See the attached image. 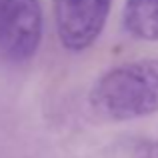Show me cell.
<instances>
[{"label": "cell", "mask_w": 158, "mask_h": 158, "mask_svg": "<svg viewBox=\"0 0 158 158\" xmlns=\"http://www.w3.org/2000/svg\"><path fill=\"white\" fill-rule=\"evenodd\" d=\"M94 114L112 122L158 112V58H142L104 72L88 94Z\"/></svg>", "instance_id": "cell-1"}, {"label": "cell", "mask_w": 158, "mask_h": 158, "mask_svg": "<svg viewBox=\"0 0 158 158\" xmlns=\"http://www.w3.org/2000/svg\"><path fill=\"white\" fill-rule=\"evenodd\" d=\"M112 0H52L54 24L62 48L84 52L106 26Z\"/></svg>", "instance_id": "cell-3"}, {"label": "cell", "mask_w": 158, "mask_h": 158, "mask_svg": "<svg viewBox=\"0 0 158 158\" xmlns=\"http://www.w3.org/2000/svg\"><path fill=\"white\" fill-rule=\"evenodd\" d=\"M122 22L134 38L158 42V0H126Z\"/></svg>", "instance_id": "cell-4"}, {"label": "cell", "mask_w": 158, "mask_h": 158, "mask_svg": "<svg viewBox=\"0 0 158 158\" xmlns=\"http://www.w3.org/2000/svg\"><path fill=\"white\" fill-rule=\"evenodd\" d=\"M42 42L40 0H0V56L26 62Z\"/></svg>", "instance_id": "cell-2"}]
</instances>
